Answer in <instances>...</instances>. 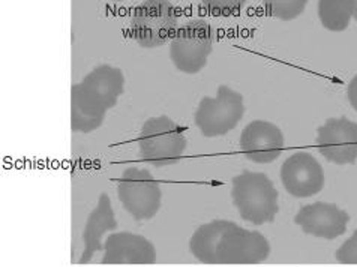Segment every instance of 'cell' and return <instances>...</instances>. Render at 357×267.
Here are the masks:
<instances>
[{
  "label": "cell",
  "instance_id": "cell-1",
  "mask_svg": "<svg viewBox=\"0 0 357 267\" xmlns=\"http://www.w3.org/2000/svg\"><path fill=\"white\" fill-rule=\"evenodd\" d=\"M125 77L122 69L99 65L82 83L71 89V128L75 132L89 134L98 130L105 116L123 93Z\"/></svg>",
  "mask_w": 357,
  "mask_h": 267
},
{
  "label": "cell",
  "instance_id": "cell-2",
  "mask_svg": "<svg viewBox=\"0 0 357 267\" xmlns=\"http://www.w3.org/2000/svg\"><path fill=\"white\" fill-rule=\"evenodd\" d=\"M233 203L242 220L254 225L273 222L280 211L278 191L264 173L243 171L233 179Z\"/></svg>",
  "mask_w": 357,
  "mask_h": 267
},
{
  "label": "cell",
  "instance_id": "cell-3",
  "mask_svg": "<svg viewBox=\"0 0 357 267\" xmlns=\"http://www.w3.org/2000/svg\"><path fill=\"white\" fill-rule=\"evenodd\" d=\"M183 128L168 116L151 117L138 134V153L156 168L177 164L186 149Z\"/></svg>",
  "mask_w": 357,
  "mask_h": 267
},
{
  "label": "cell",
  "instance_id": "cell-4",
  "mask_svg": "<svg viewBox=\"0 0 357 267\" xmlns=\"http://www.w3.org/2000/svg\"><path fill=\"white\" fill-rule=\"evenodd\" d=\"M215 33L206 20H190L177 29L170 41V59L181 73L197 74L213 50Z\"/></svg>",
  "mask_w": 357,
  "mask_h": 267
},
{
  "label": "cell",
  "instance_id": "cell-5",
  "mask_svg": "<svg viewBox=\"0 0 357 267\" xmlns=\"http://www.w3.org/2000/svg\"><path fill=\"white\" fill-rule=\"evenodd\" d=\"M131 36L143 48H156L172 41L177 32V15L170 0H144L131 17Z\"/></svg>",
  "mask_w": 357,
  "mask_h": 267
},
{
  "label": "cell",
  "instance_id": "cell-6",
  "mask_svg": "<svg viewBox=\"0 0 357 267\" xmlns=\"http://www.w3.org/2000/svg\"><path fill=\"white\" fill-rule=\"evenodd\" d=\"M117 195L135 221H149L161 207V186L151 171L130 167L117 183Z\"/></svg>",
  "mask_w": 357,
  "mask_h": 267
},
{
  "label": "cell",
  "instance_id": "cell-7",
  "mask_svg": "<svg viewBox=\"0 0 357 267\" xmlns=\"http://www.w3.org/2000/svg\"><path fill=\"white\" fill-rule=\"evenodd\" d=\"M245 113L243 96L221 84L216 98L206 96L198 104L195 125L204 137H221L233 131Z\"/></svg>",
  "mask_w": 357,
  "mask_h": 267
},
{
  "label": "cell",
  "instance_id": "cell-8",
  "mask_svg": "<svg viewBox=\"0 0 357 267\" xmlns=\"http://www.w3.org/2000/svg\"><path fill=\"white\" fill-rule=\"evenodd\" d=\"M271 254V245L259 231H250L228 221L216 245V264H259Z\"/></svg>",
  "mask_w": 357,
  "mask_h": 267
},
{
  "label": "cell",
  "instance_id": "cell-9",
  "mask_svg": "<svg viewBox=\"0 0 357 267\" xmlns=\"http://www.w3.org/2000/svg\"><path fill=\"white\" fill-rule=\"evenodd\" d=\"M315 143L329 162L354 164L357 161V123L347 117L329 119L317 131Z\"/></svg>",
  "mask_w": 357,
  "mask_h": 267
},
{
  "label": "cell",
  "instance_id": "cell-10",
  "mask_svg": "<svg viewBox=\"0 0 357 267\" xmlns=\"http://www.w3.org/2000/svg\"><path fill=\"white\" fill-rule=\"evenodd\" d=\"M281 181L290 195L306 199L323 190L324 171L310 152H297L282 164Z\"/></svg>",
  "mask_w": 357,
  "mask_h": 267
},
{
  "label": "cell",
  "instance_id": "cell-11",
  "mask_svg": "<svg viewBox=\"0 0 357 267\" xmlns=\"http://www.w3.org/2000/svg\"><path fill=\"white\" fill-rule=\"evenodd\" d=\"M104 266H149L156 263V248L142 234L113 233L104 245Z\"/></svg>",
  "mask_w": 357,
  "mask_h": 267
},
{
  "label": "cell",
  "instance_id": "cell-12",
  "mask_svg": "<svg viewBox=\"0 0 357 267\" xmlns=\"http://www.w3.org/2000/svg\"><path fill=\"white\" fill-rule=\"evenodd\" d=\"M241 147L248 160L257 164H271L284 151V135L280 128L267 121H254L241 137Z\"/></svg>",
  "mask_w": 357,
  "mask_h": 267
},
{
  "label": "cell",
  "instance_id": "cell-13",
  "mask_svg": "<svg viewBox=\"0 0 357 267\" xmlns=\"http://www.w3.org/2000/svg\"><path fill=\"white\" fill-rule=\"evenodd\" d=\"M350 216L331 203L306 204L296 215L294 222L306 233L323 239H335L345 233Z\"/></svg>",
  "mask_w": 357,
  "mask_h": 267
},
{
  "label": "cell",
  "instance_id": "cell-14",
  "mask_svg": "<svg viewBox=\"0 0 357 267\" xmlns=\"http://www.w3.org/2000/svg\"><path fill=\"white\" fill-rule=\"evenodd\" d=\"M117 229V221L114 218V212L112 207V200L105 192L99 195L98 206L93 212H91L87 218L83 231L84 251L78 263L86 264L93 259L98 251H104L102 237L107 231H113Z\"/></svg>",
  "mask_w": 357,
  "mask_h": 267
},
{
  "label": "cell",
  "instance_id": "cell-15",
  "mask_svg": "<svg viewBox=\"0 0 357 267\" xmlns=\"http://www.w3.org/2000/svg\"><path fill=\"white\" fill-rule=\"evenodd\" d=\"M354 0H319V18L324 29L342 32L350 24Z\"/></svg>",
  "mask_w": 357,
  "mask_h": 267
},
{
  "label": "cell",
  "instance_id": "cell-16",
  "mask_svg": "<svg viewBox=\"0 0 357 267\" xmlns=\"http://www.w3.org/2000/svg\"><path fill=\"white\" fill-rule=\"evenodd\" d=\"M306 3L308 0H264V8L267 15L291 22L305 11Z\"/></svg>",
  "mask_w": 357,
  "mask_h": 267
},
{
  "label": "cell",
  "instance_id": "cell-17",
  "mask_svg": "<svg viewBox=\"0 0 357 267\" xmlns=\"http://www.w3.org/2000/svg\"><path fill=\"white\" fill-rule=\"evenodd\" d=\"M203 6L213 15H234L242 9L246 0H202Z\"/></svg>",
  "mask_w": 357,
  "mask_h": 267
},
{
  "label": "cell",
  "instance_id": "cell-18",
  "mask_svg": "<svg viewBox=\"0 0 357 267\" xmlns=\"http://www.w3.org/2000/svg\"><path fill=\"white\" fill-rule=\"evenodd\" d=\"M336 260L347 266H357V230L353 233L350 239L345 241L341 248L336 251Z\"/></svg>",
  "mask_w": 357,
  "mask_h": 267
},
{
  "label": "cell",
  "instance_id": "cell-19",
  "mask_svg": "<svg viewBox=\"0 0 357 267\" xmlns=\"http://www.w3.org/2000/svg\"><path fill=\"white\" fill-rule=\"evenodd\" d=\"M347 95H349V101H350L351 107L357 112V75H354L353 80L350 82Z\"/></svg>",
  "mask_w": 357,
  "mask_h": 267
},
{
  "label": "cell",
  "instance_id": "cell-20",
  "mask_svg": "<svg viewBox=\"0 0 357 267\" xmlns=\"http://www.w3.org/2000/svg\"><path fill=\"white\" fill-rule=\"evenodd\" d=\"M353 17L356 18V22H357V0H354V13H353Z\"/></svg>",
  "mask_w": 357,
  "mask_h": 267
},
{
  "label": "cell",
  "instance_id": "cell-21",
  "mask_svg": "<svg viewBox=\"0 0 357 267\" xmlns=\"http://www.w3.org/2000/svg\"><path fill=\"white\" fill-rule=\"evenodd\" d=\"M110 2H125V0H110Z\"/></svg>",
  "mask_w": 357,
  "mask_h": 267
}]
</instances>
